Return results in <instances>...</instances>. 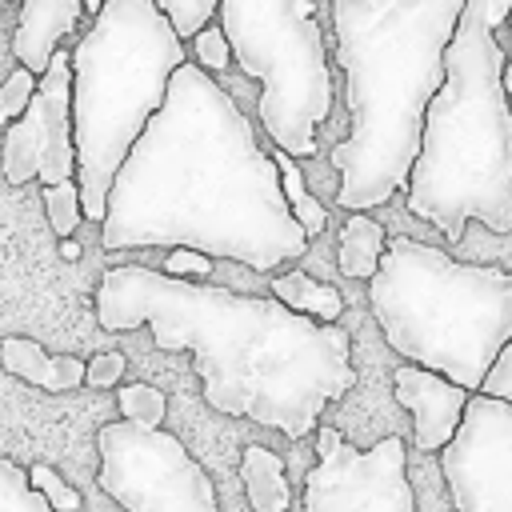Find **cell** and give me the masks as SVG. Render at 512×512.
<instances>
[{"label":"cell","instance_id":"cell-11","mask_svg":"<svg viewBox=\"0 0 512 512\" xmlns=\"http://www.w3.org/2000/svg\"><path fill=\"white\" fill-rule=\"evenodd\" d=\"M0 172L12 188L28 180H68L76 176L72 144V52L56 48L40 72L24 112L8 120L0 144Z\"/></svg>","mask_w":512,"mask_h":512},{"label":"cell","instance_id":"cell-19","mask_svg":"<svg viewBox=\"0 0 512 512\" xmlns=\"http://www.w3.org/2000/svg\"><path fill=\"white\" fill-rule=\"evenodd\" d=\"M0 512H52L48 496L36 492L28 472L8 456H0Z\"/></svg>","mask_w":512,"mask_h":512},{"label":"cell","instance_id":"cell-30","mask_svg":"<svg viewBox=\"0 0 512 512\" xmlns=\"http://www.w3.org/2000/svg\"><path fill=\"white\" fill-rule=\"evenodd\" d=\"M508 36H512V12H508ZM504 92H508V100H512V52H508V60H504Z\"/></svg>","mask_w":512,"mask_h":512},{"label":"cell","instance_id":"cell-13","mask_svg":"<svg viewBox=\"0 0 512 512\" xmlns=\"http://www.w3.org/2000/svg\"><path fill=\"white\" fill-rule=\"evenodd\" d=\"M80 12H84V0H20V20L12 32L16 64L40 76L48 68V56L60 48V40L76 32Z\"/></svg>","mask_w":512,"mask_h":512},{"label":"cell","instance_id":"cell-14","mask_svg":"<svg viewBox=\"0 0 512 512\" xmlns=\"http://www.w3.org/2000/svg\"><path fill=\"white\" fill-rule=\"evenodd\" d=\"M0 364L4 372L20 376L24 384H36L44 392H72L84 384V364L80 356L68 352H48L28 336H8L0 344Z\"/></svg>","mask_w":512,"mask_h":512},{"label":"cell","instance_id":"cell-16","mask_svg":"<svg viewBox=\"0 0 512 512\" xmlns=\"http://www.w3.org/2000/svg\"><path fill=\"white\" fill-rule=\"evenodd\" d=\"M384 224H376L368 212H352L340 228V244H336V268L348 280H368L380 264L384 252Z\"/></svg>","mask_w":512,"mask_h":512},{"label":"cell","instance_id":"cell-32","mask_svg":"<svg viewBox=\"0 0 512 512\" xmlns=\"http://www.w3.org/2000/svg\"><path fill=\"white\" fill-rule=\"evenodd\" d=\"M100 4H104V0H84V12H88V16H92V12H96V8H100Z\"/></svg>","mask_w":512,"mask_h":512},{"label":"cell","instance_id":"cell-10","mask_svg":"<svg viewBox=\"0 0 512 512\" xmlns=\"http://www.w3.org/2000/svg\"><path fill=\"white\" fill-rule=\"evenodd\" d=\"M448 496L464 512H512V400L468 392L452 440L440 448Z\"/></svg>","mask_w":512,"mask_h":512},{"label":"cell","instance_id":"cell-15","mask_svg":"<svg viewBox=\"0 0 512 512\" xmlns=\"http://www.w3.org/2000/svg\"><path fill=\"white\" fill-rule=\"evenodd\" d=\"M240 476H244V492H248V504L256 512H284L292 504V488H288V476H284V460L260 444L244 448V460H240Z\"/></svg>","mask_w":512,"mask_h":512},{"label":"cell","instance_id":"cell-29","mask_svg":"<svg viewBox=\"0 0 512 512\" xmlns=\"http://www.w3.org/2000/svg\"><path fill=\"white\" fill-rule=\"evenodd\" d=\"M468 8H476L480 16H484V24L488 28H496V24H504L508 20V12H512V0H464Z\"/></svg>","mask_w":512,"mask_h":512},{"label":"cell","instance_id":"cell-1","mask_svg":"<svg viewBox=\"0 0 512 512\" xmlns=\"http://www.w3.org/2000/svg\"><path fill=\"white\" fill-rule=\"evenodd\" d=\"M100 244L108 252L184 244L272 272L304 256L308 232L240 104L208 68L180 60L112 176Z\"/></svg>","mask_w":512,"mask_h":512},{"label":"cell","instance_id":"cell-20","mask_svg":"<svg viewBox=\"0 0 512 512\" xmlns=\"http://www.w3.org/2000/svg\"><path fill=\"white\" fill-rule=\"evenodd\" d=\"M44 212H48V224L56 228V236L76 232V224H80V184H76V176L44 184Z\"/></svg>","mask_w":512,"mask_h":512},{"label":"cell","instance_id":"cell-6","mask_svg":"<svg viewBox=\"0 0 512 512\" xmlns=\"http://www.w3.org/2000/svg\"><path fill=\"white\" fill-rule=\"evenodd\" d=\"M184 40L152 0H104L72 48V144L80 216L100 224L132 140L160 108Z\"/></svg>","mask_w":512,"mask_h":512},{"label":"cell","instance_id":"cell-18","mask_svg":"<svg viewBox=\"0 0 512 512\" xmlns=\"http://www.w3.org/2000/svg\"><path fill=\"white\" fill-rule=\"evenodd\" d=\"M272 160H276V168H280V188H284V200H288L292 216L300 220V228L308 232V240H312V236H320V232H324V224H328V212H324V204L304 188V172H300L296 156H292V152H284V148H276V152H272Z\"/></svg>","mask_w":512,"mask_h":512},{"label":"cell","instance_id":"cell-22","mask_svg":"<svg viewBox=\"0 0 512 512\" xmlns=\"http://www.w3.org/2000/svg\"><path fill=\"white\" fill-rule=\"evenodd\" d=\"M152 4L168 16V24L176 28L180 40H192L216 16V0H152Z\"/></svg>","mask_w":512,"mask_h":512},{"label":"cell","instance_id":"cell-9","mask_svg":"<svg viewBox=\"0 0 512 512\" xmlns=\"http://www.w3.org/2000/svg\"><path fill=\"white\" fill-rule=\"evenodd\" d=\"M312 432H316L320 464L304 476L308 512H412L416 508L400 436H384L368 452H356L328 424H316Z\"/></svg>","mask_w":512,"mask_h":512},{"label":"cell","instance_id":"cell-5","mask_svg":"<svg viewBox=\"0 0 512 512\" xmlns=\"http://www.w3.org/2000/svg\"><path fill=\"white\" fill-rule=\"evenodd\" d=\"M368 304L392 352L468 392L512 340V268L464 264L412 236L384 244L368 276Z\"/></svg>","mask_w":512,"mask_h":512},{"label":"cell","instance_id":"cell-31","mask_svg":"<svg viewBox=\"0 0 512 512\" xmlns=\"http://www.w3.org/2000/svg\"><path fill=\"white\" fill-rule=\"evenodd\" d=\"M60 256H64V260H80V244H76L72 236H60Z\"/></svg>","mask_w":512,"mask_h":512},{"label":"cell","instance_id":"cell-3","mask_svg":"<svg viewBox=\"0 0 512 512\" xmlns=\"http://www.w3.org/2000/svg\"><path fill=\"white\" fill-rule=\"evenodd\" d=\"M464 0H332L348 136L332 148L336 204L368 212L404 188L424 104L444 80V48Z\"/></svg>","mask_w":512,"mask_h":512},{"label":"cell","instance_id":"cell-12","mask_svg":"<svg viewBox=\"0 0 512 512\" xmlns=\"http://www.w3.org/2000/svg\"><path fill=\"white\" fill-rule=\"evenodd\" d=\"M392 392H396V404L408 408V416H412V444L420 452H440L452 440L456 424H460L468 388L448 380L436 368H424V364L408 360V364L396 368Z\"/></svg>","mask_w":512,"mask_h":512},{"label":"cell","instance_id":"cell-23","mask_svg":"<svg viewBox=\"0 0 512 512\" xmlns=\"http://www.w3.org/2000/svg\"><path fill=\"white\" fill-rule=\"evenodd\" d=\"M192 52H196V64L208 68V72H220L232 64V48H228V36L220 24H204L196 36H192Z\"/></svg>","mask_w":512,"mask_h":512},{"label":"cell","instance_id":"cell-8","mask_svg":"<svg viewBox=\"0 0 512 512\" xmlns=\"http://www.w3.org/2000/svg\"><path fill=\"white\" fill-rule=\"evenodd\" d=\"M96 484L128 512H212L216 488L200 460L160 424L112 420L96 432Z\"/></svg>","mask_w":512,"mask_h":512},{"label":"cell","instance_id":"cell-7","mask_svg":"<svg viewBox=\"0 0 512 512\" xmlns=\"http://www.w3.org/2000/svg\"><path fill=\"white\" fill-rule=\"evenodd\" d=\"M240 68L260 80L256 112L276 148L316 156V128L332 112V68L312 0H216Z\"/></svg>","mask_w":512,"mask_h":512},{"label":"cell","instance_id":"cell-4","mask_svg":"<svg viewBox=\"0 0 512 512\" xmlns=\"http://www.w3.org/2000/svg\"><path fill=\"white\" fill-rule=\"evenodd\" d=\"M504 60L484 16L464 4L404 180L408 212L436 224L452 244L464 240L468 220L512 232V100L504 92Z\"/></svg>","mask_w":512,"mask_h":512},{"label":"cell","instance_id":"cell-26","mask_svg":"<svg viewBox=\"0 0 512 512\" xmlns=\"http://www.w3.org/2000/svg\"><path fill=\"white\" fill-rule=\"evenodd\" d=\"M160 272H168V276H188V280H204V276L212 272V256L200 252V248L176 244L172 256H164V268H160Z\"/></svg>","mask_w":512,"mask_h":512},{"label":"cell","instance_id":"cell-28","mask_svg":"<svg viewBox=\"0 0 512 512\" xmlns=\"http://www.w3.org/2000/svg\"><path fill=\"white\" fill-rule=\"evenodd\" d=\"M124 376V356L120 352H100L84 364V384L88 388H112Z\"/></svg>","mask_w":512,"mask_h":512},{"label":"cell","instance_id":"cell-24","mask_svg":"<svg viewBox=\"0 0 512 512\" xmlns=\"http://www.w3.org/2000/svg\"><path fill=\"white\" fill-rule=\"evenodd\" d=\"M36 72L32 68H12L8 72V80L0 84V124H8V120H16L20 112H24V104H28V96H32V88H36Z\"/></svg>","mask_w":512,"mask_h":512},{"label":"cell","instance_id":"cell-27","mask_svg":"<svg viewBox=\"0 0 512 512\" xmlns=\"http://www.w3.org/2000/svg\"><path fill=\"white\" fill-rule=\"evenodd\" d=\"M480 392L488 396H500V400H512V340L496 352V360L488 364L484 380H480Z\"/></svg>","mask_w":512,"mask_h":512},{"label":"cell","instance_id":"cell-25","mask_svg":"<svg viewBox=\"0 0 512 512\" xmlns=\"http://www.w3.org/2000/svg\"><path fill=\"white\" fill-rule=\"evenodd\" d=\"M28 480H32V488H36V492H44V496H48L52 512H76V508H80V492H76V488H68V484L56 476V468L36 464V468H28Z\"/></svg>","mask_w":512,"mask_h":512},{"label":"cell","instance_id":"cell-21","mask_svg":"<svg viewBox=\"0 0 512 512\" xmlns=\"http://www.w3.org/2000/svg\"><path fill=\"white\" fill-rule=\"evenodd\" d=\"M116 400H120V416L140 420V424H164L168 416V396L152 384H124Z\"/></svg>","mask_w":512,"mask_h":512},{"label":"cell","instance_id":"cell-17","mask_svg":"<svg viewBox=\"0 0 512 512\" xmlns=\"http://www.w3.org/2000/svg\"><path fill=\"white\" fill-rule=\"evenodd\" d=\"M272 296L280 300V304H288V308H296V312H308V316H316V320H340V312H344V296L332 288V284H324V280H316V276H308V272H284V276H272Z\"/></svg>","mask_w":512,"mask_h":512},{"label":"cell","instance_id":"cell-2","mask_svg":"<svg viewBox=\"0 0 512 512\" xmlns=\"http://www.w3.org/2000/svg\"><path fill=\"white\" fill-rule=\"evenodd\" d=\"M108 332L148 328L160 352H188L208 408L300 440L352 392V336L276 296H244L160 268L116 264L92 292Z\"/></svg>","mask_w":512,"mask_h":512}]
</instances>
